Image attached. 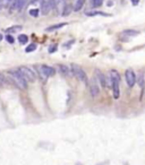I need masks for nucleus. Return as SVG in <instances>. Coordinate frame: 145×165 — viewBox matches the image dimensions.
Returning a JSON list of instances; mask_svg holds the SVG:
<instances>
[{"instance_id": "nucleus-21", "label": "nucleus", "mask_w": 145, "mask_h": 165, "mask_svg": "<svg viewBox=\"0 0 145 165\" xmlns=\"http://www.w3.org/2000/svg\"><path fill=\"white\" fill-rule=\"evenodd\" d=\"M5 39H6V41H7L8 43H10V44H13V43L15 42V39H14V36H11L10 34L6 35V36H5Z\"/></svg>"}, {"instance_id": "nucleus-23", "label": "nucleus", "mask_w": 145, "mask_h": 165, "mask_svg": "<svg viewBox=\"0 0 145 165\" xmlns=\"http://www.w3.org/2000/svg\"><path fill=\"white\" fill-rule=\"evenodd\" d=\"M57 44H53V45H51L49 46V53H53V52H56L57 51Z\"/></svg>"}, {"instance_id": "nucleus-5", "label": "nucleus", "mask_w": 145, "mask_h": 165, "mask_svg": "<svg viewBox=\"0 0 145 165\" xmlns=\"http://www.w3.org/2000/svg\"><path fill=\"white\" fill-rule=\"evenodd\" d=\"M18 71L23 75V77L25 78L26 81H30V83H34L35 79H36V76H35V73L31 68H28L26 66H22L18 68Z\"/></svg>"}, {"instance_id": "nucleus-26", "label": "nucleus", "mask_w": 145, "mask_h": 165, "mask_svg": "<svg viewBox=\"0 0 145 165\" xmlns=\"http://www.w3.org/2000/svg\"><path fill=\"white\" fill-rule=\"evenodd\" d=\"M36 1H38V0H31V4H35Z\"/></svg>"}, {"instance_id": "nucleus-14", "label": "nucleus", "mask_w": 145, "mask_h": 165, "mask_svg": "<svg viewBox=\"0 0 145 165\" xmlns=\"http://www.w3.org/2000/svg\"><path fill=\"white\" fill-rule=\"evenodd\" d=\"M138 85H140L141 89H142V94H141V98H142L143 93H144V88H145V78L143 74H141L140 77H138Z\"/></svg>"}, {"instance_id": "nucleus-7", "label": "nucleus", "mask_w": 145, "mask_h": 165, "mask_svg": "<svg viewBox=\"0 0 145 165\" xmlns=\"http://www.w3.org/2000/svg\"><path fill=\"white\" fill-rule=\"evenodd\" d=\"M89 87H90V92H91V95L93 97H96L100 93V89H99V85H98V80L96 78H92V79L89 81Z\"/></svg>"}, {"instance_id": "nucleus-22", "label": "nucleus", "mask_w": 145, "mask_h": 165, "mask_svg": "<svg viewBox=\"0 0 145 165\" xmlns=\"http://www.w3.org/2000/svg\"><path fill=\"white\" fill-rule=\"evenodd\" d=\"M103 2V0H93V6L94 7H100Z\"/></svg>"}, {"instance_id": "nucleus-8", "label": "nucleus", "mask_w": 145, "mask_h": 165, "mask_svg": "<svg viewBox=\"0 0 145 165\" xmlns=\"http://www.w3.org/2000/svg\"><path fill=\"white\" fill-rule=\"evenodd\" d=\"M125 78H126L127 85H128L129 87H133V86L136 84V76H135V73L132 69H127V70H126V73H125Z\"/></svg>"}, {"instance_id": "nucleus-16", "label": "nucleus", "mask_w": 145, "mask_h": 165, "mask_svg": "<svg viewBox=\"0 0 145 165\" xmlns=\"http://www.w3.org/2000/svg\"><path fill=\"white\" fill-rule=\"evenodd\" d=\"M84 4H85V0H76L75 6H74V10H75V12H79V10L83 8Z\"/></svg>"}, {"instance_id": "nucleus-9", "label": "nucleus", "mask_w": 145, "mask_h": 165, "mask_svg": "<svg viewBox=\"0 0 145 165\" xmlns=\"http://www.w3.org/2000/svg\"><path fill=\"white\" fill-rule=\"evenodd\" d=\"M57 69L59 71V74L62 75V76H70L72 75V70L70 68L66 66V65H58L57 66Z\"/></svg>"}, {"instance_id": "nucleus-3", "label": "nucleus", "mask_w": 145, "mask_h": 165, "mask_svg": "<svg viewBox=\"0 0 145 165\" xmlns=\"http://www.w3.org/2000/svg\"><path fill=\"white\" fill-rule=\"evenodd\" d=\"M38 74H39L40 78L42 80H47V78L49 77H52L56 74V70L53 67H50V66H47V65H41V66H36L35 67Z\"/></svg>"}, {"instance_id": "nucleus-28", "label": "nucleus", "mask_w": 145, "mask_h": 165, "mask_svg": "<svg viewBox=\"0 0 145 165\" xmlns=\"http://www.w3.org/2000/svg\"><path fill=\"white\" fill-rule=\"evenodd\" d=\"M134 1H135V0H134Z\"/></svg>"}, {"instance_id": "nucleus-6", "label": "nucleus", "mask_w": 145, "mask_h": 165, "mask_svg": "<svg viewBox=\"0 0 145 165\" xmlns=\"http://www.w3.org/2000/svg\"><path fill=\"white\" fill-rule=\"evenodd\" d=\"M95 74H96V80L98 81H100V84L102 87H104V88H108V87H110V81H109V78H107L104 74H102L99 69H96L95 70Z\"/></svg>"}, {"instance_id": "nucleus-24", "label": "nucleus", "mask_w": 145, "mask_h": 165, "mask_svg": "<svg viewBox=\"0 0 145 165\" xmlns=\"http://www.w3.org/2000/svg\"><path fill=\"white\" fill-rule=\"evenodd\" d=\"M4 1H5V0H0V7L2 6V4H4Z\"/></svg>"}, {"instance_id": "nucleus-19", "label": "nucleus", "mask_w": 145, "mask_h": 165, "mask_svg": "<svg viewBox=\"0 0 145 165\" xmlns=\"http://www.w3.org/2000/svg\"><path fill=\"white\" fill-rule=\"evenodd\" d=\"M36 50V44L35 43H32V44H30V45L25 49V51L27 52V53H30V52H33V51H35Z\"/></svg>"}, {"instance_id": "nucleus-11", "label": "nucleus", "mask_w": 145, "mask_h": 165, "mask_svg": "<svg viewBox=\"0 0 145 165\" xmlns=\"http://www.w3.org/2000/svg\"><path fill=\"white\" fill-rule=\"evenodd\" d=\"M66 25H67L66 23L55 24V25H52V26H49V27H47V29H45V31H47V32H53V31H57V29H60L61 27L66 26Z\"/></svg>"}, {"instance_id": "nucleus-18", "label": "nucleus", "mask_w": 145, "mask_h": 165, "mask_svg": "<svg viewBox=\"0 0 145 165\" xmlns=\"http://www.w3.org/2000/svg\"><path fill=\"white\" fill-rule=\"evenodd\" d=\"M18 42H19L21 44H26L28 42V36L25 34H21L18 36Z\"/></svg>"}, {"instance_id": "nucleus-15", "label": "nucleus", "mask_w": 145, "mask_h": 165, "mask_svg": "<svg viewBox=\"0 0 145 165\" xmlns=\"http://www.w3.org/2000/svg\"><path fill=\"white\" fill-rule=\"evenodd\" d=\"M72 10V4H66L64 6V9H62V16H68Z\"/></svg>"}, {"instance_id": "nucleus-25", "label": "nucleus", "mask_w": 145, "mask_h": 165, "mask_svg": "<svg viewBox=\"0 0 145 165\" xmlns=\"http://www.w3.org/2000/svg\"><path fill=\"white\" fill-rule=\"evenodd\" d=\"M9 2H11V0H6V4L7 5H9Z\"/></svg>"}, {"instance_id": "nucleus-13", "label": "nucleus", "mask_w": 145, "mask_h": 165, "mask_svg": "<svg viewBox=\"0 0 145 165\" xmlns=\"http://www.w3.org/2000/svg\"><path fill=\"white\" fill-rule=\"evenodd\" d=\"M140 34V31H136V29H126L123 32V35L125 36H129V37H133V36H137Z\"/></svg>"}, {"instance_id": "nucleus-1", "label": "nucleus", "mask_w": 145, "mask_h": 165, "mask_svg": "<svg viewBox=\"0 0 145 165\" xmlns=\"http://www.w3.org/2000/svg\"><path fill=\"white\" fill-rule=\"evenodd\" d=\"M8 77L10 78L11 83L15 86H17L21 89H26L27 88V81L23 77V75L18 71V69H11L7 71Z\"/></svg>"}, {"instance_id": "nucleus-2", "label": "nucleus", "mask_w": 145, "mask_h": 165, "mask_svg": "<svg viewBox=\"0 0 145 165\" xmlns=\"http://www.w3.org/2000/svg\"><path fill=\"white\" fill-rule=\"evenodd\" d=\"M109 81H110V86H111L113 98L117 100V98H119V96H120V88H119V84H120V75L118 74L117 70H111V71H110Z\"/></svg>"}, {"instance_id": "nucleus-4", "label": "nucleus", "mask_w": 145, "mask_h": 165, "mask_svg": "<svg viewBox=\"0 0 145 165\" xmlns=\"http://www.w3.org/2000/svg\"><path fill=\"white\" fill-rule=\"evenodd\" d=\"M70 70H72V75L79 79L81 81H83L84 84H89V78H87V75L86 73L84 71L83 69L81 68L79 66L77 65H75V63H72V66H70Z\"/></svg>"}, {"instance_id": "nucleus-17", "label": "nucleus", "mask_w": 145, "mask_h": 165, "mask_svg": "<svg viewBox=\"0 0 145 165\" xmlns=\"http://www.w3.org/2000/svg\"><path fill=\"white\" fill-rule=\"evenodd\" d=\"M85 15H87V16H98V15H101V16H110L109 14H106V12H85Z\"/></svg>"}, {"instance_id": "nucleus-12", "label": "nucleus", "mask_w": 145, "mask_h": 165, "mask_svg": "<svg viewBox=\"0 0 145 165\" xmlns=\"http://www.w3.org/2000/svg\"><path fill=\"white\" fill-rule=\"evenodd\" d=\"M22 29H23L22 25H14V26H11V27H8L5 32L9 34V33H16V32H19V31H22Z\"/></svg>"}, {"instance_id": "nucleus-27", "label": "nucleus", "mask_w": 145, "mask_h": 165, "mask_svg": "<svg viewBox=\"0 0 145 165\" xmlns=\"http://www.w3.org/2000/svg\"><path fill=\"white\" fill-rule=\"evenodd\" d=\"M1 39H2V35L0 34V41H1Z\"/></svg>"}, {"instance_id": "nucleus-10", "label": "nucleus", "mask_w": 145, "mask_h": 165, "mask_svg": "<svg viewBox=\"0 0 145 165\" xmlns=\"http://www.w3.org/2000/svg\"><path fill=\"white\" fill-rule=\"evenodd\" d=\"M25 4H26V0H15L14 2H13V5H11V10L13 9H18V10H21L23 7L25 6Z\"/></svg>"}, {"instance_id": "nucleus-20", "label": "nucleus", "mask_w": 145, "mask_h": 165, "mask_svg": "<svg viewBox=\"0 0 145 165\" xmlns=\"http://www.w3.org/2000/svg\"><path fill=\"white\" fill-rule=\"evenodd\" d=\"M28 12H30V15H31V16H33V17H38V16H39L40 10L39 9H31Z\"/></svg>"}]
</instances>
